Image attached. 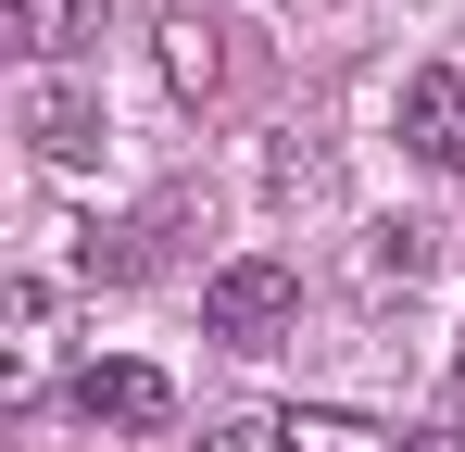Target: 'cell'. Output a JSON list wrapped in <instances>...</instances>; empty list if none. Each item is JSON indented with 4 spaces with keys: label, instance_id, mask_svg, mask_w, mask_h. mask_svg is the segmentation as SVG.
<instances>
[{
    "label": "cell",
    "instance_id": "cell-1",
    "mask_svg": "<svg viewBox=\"0 0 465 452\" xmlns=\"http://www.w3.org/2000/svg\"><path fill=\"white\" fill-rule=\"evenodd\" d=\"M290 327H302V277H290L277 251H239V264L202 277V339H214V352H277Z\"/></svg>",
    "mask_w": 465,
    "mask_h": 452
},
{
    "label": "cell",
    "instance_id": "cell-2",
    "mask_svg": "<svg viewBox=\"0 0 465 452\" xmlns=\"http://www.w3.org/2000/svg\"><path fill=\"white\" fill-rule=\"evenodd\" d=\"M76 427H101V440H152V427H176V377L163 365H76Z\"/></svg>",
    "mask_w": 465,
    "mask_h": 452
},
{
    "label": "cell",
    "instance_id": "cell-3",
    "mask_svg": "<svg viewBox=\"0 0 465 452\" xmlns=\"http://www.w3.org/2000/svg\"><path fill=\"white\" fill-rule=\"evenodd\" d=\"M402 151L440 163V176H465V75H453V64L402 75Z\"/></svg>",
    "mask_w": 465,
    "mask_h": 452
},
{
    "label": "cell",
    "instance_id": "cell-4",
    "mask_svg": "<svg viewBox=\"0 0 465 452\" xmlns=\"http://www.w3.org/2000/svg\"><path fill=\"white\" fill-rule=\"evenodd\" d=\"M0 327H13V402H25V389L51 377V352H64V290H51V277H13V290H0Z\"/></svg>",
    "mask_w": 465,
    "mask_h": 452
},
{
    "label": "cell",
    "instance_id": "cell-5",
    "mask_svg": "<svg viewBox=\"0 0 465 452\" xmlns=\"http://www.w3.org/2000/svg\"><path fill=\"white\" fill-rule=\"evenodd\" d=\"M277 440H290V452H402V427L352 415V402H290V415H277Z\"/></svg>",
    "mask_w": 465,
    "mask_h": 452
},
{
    "label": "cell",
    "instance_id": "cell-6",
    "mask_svg": "<svg viewBox=\"0 0 465 452\" xmlns=\"http://www.w3.org/2000/svg\"><path fill=\"white\" fill-rule=\"evenodd\" d=\"M163 88H176V101H214V88H227V25H214V13H176V25H163Z\"/></svg>",
    "mask_w": 465,
    "mask_h": 452
},
{
    "label": "cell",
    "instance_id": "cell-7",
    "mask_svg": "<svg viewBox=\"0 0 465 452\" xmlns=\"http://www.w3.org/2000/svg\"><path fill=\"white\" fill-rule=\"evenodd\" d=\"M25 126H38V151H51V163H88V151H101V101H88V88H64V75H38Z\"/></svg>",
    "mask_w": 465,
    "mask_h": 452
},
{
    "label": "cell",
    "instance_id": "cell-8",
    "mask_svg": "<svg viewBox=\"0 0 465 452\" xmlns=\"http://www.w3.org/2000/svg\"><path fill=\"white\" fill-rule=\"evenodd\" d=\"M101 13H114V0H13V38H25L38 64H76L88 38H101Z\"/></svg>",
    "mask_w": 465,
    "mask_h": 452
},
{
    "label": "cell",
    "instance_id": "cell-9",
    "mask_svg": "<svg viewBox=\"0 0 465 452\" xmlns=\"http://www.w3.org/2000/svg\"><path fill=\"white\" fill-rule=\"evenodd\" d=\"M365 277H428V226H378V251H365Z\"/></svg>",
    "mask_w": 465,
    "mask_h": 452
},
{
    "label": "cell",
    "instance_id": "cell-10",
    "mask_svg": "<svg viewBox=\"0 0 465 452\" xmlns=\"http://www.w3.org/2000/svg\"><path fill=\"white\" fill-rule=\"evenodd\" d=\"M189 452H290V440H277V415H239V427H202Z\"/></svg>",
    "mask_w": 465,
    "mask_h": 452
},
{
    "label": "cell",
    "instance_id": "cell-11",
    "mask_svg": "<svg viewBox=\"0 0 465 452\" xmlns=\"http://www.w3.org/2000/svg\"><path fill=\"white\" fill-rule=\"evenodd\" d=\"M402 452H465V427H402Z\"/></svg>",
    "mask_w": 465,
    "mask_h": 452
},
{
    "label": "cell",
    "instance_id": "cell-12",
    "mask_svg": "<svg viewBox=\"0 0 465 452\" xmlns=\"http://www.w3.org/2000/svg\"><path fill=\"white\" fill-rule=\"evenodd\" d=\"M453 427H465V377H453Z\"/></svg>",
    "mask_w": 465,
    "mask_h": 452
}]
</instances>
